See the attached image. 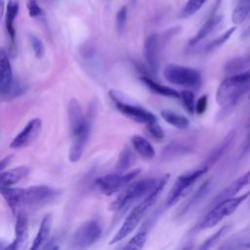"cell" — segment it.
Instances as JSON below:
<instances>
[{
	"instance_id": "obj_19",
	"label": "cell",
	"mask_w": 250,
	"mask_h": 250,
	"mask_svg": "<svg viewBox=\"0 0 250 250\" xmlns=\"http://www.w3.org/2000/svg\"><path fill=\"white\" fill-rule=\"evenodd\" d=\"M235 137V133L234 131H230L224 139L223 141L208 154V156L206 157V159L204 160V162L202 163L203 165H205L206 167H208L209 169L218 162V160L225 154V152L229 149V147L231 146L233 140Z\"/></svg>"
},
{
	"instance_id": "obj_44",
	"label": "cell",
	"mask_w": 250,
	"mask_h": 250,
	"mask_svg": "<svg viewBox=\"0 0 250 250\" xmlns=\"http://www.w3.org/2000/svg\"><path fill=\"white\" fill-rule=\"evenodd\" d=\"M248 32H250V25H249V27H248Z\"/></svg>"
},
{
	"instance_id": "obj_27",
	"label": "cell",
	"mask_w": 250,
	"mask_h": 250,
	"mask_svg": "<svg viewBox=\"0 0 250 250\" xmlns=\"http://www.w3.org/2000/svg\"><path fill=\"white\" fill-rule=\"evenodd\" d=\"M161 117L171 126L178 129H187L189 126V119L176 111L170 109H163L160 111Z\"/></svg>"
},
{
	"instance_id": "obj_5",
	"label": "cell",
	"mask_w": 250,
	"mask_h": 250,
	"mask_svg": "<svg viewBox=\"0 0 250 250\" xmlns=\"http://www.w3.org/2000/svg\"><path fill=\"white\" fill-rule=\"evenodd\" d=\"M163 74L168 82L177 86L197 89L201 85V74L192 67L170 63L164 68Z\"/></svg>"
},
{
	"instance_id": "obj_1",
	"label": "cell",
	"mask_w": 250,
	"mask_h": 250,
	"mask_svg": "<svg viewBox=\"0 0 250 250\" xmlns=\"http://www.w3.org/2000/svg\"><path fill=\"white\" fill-rule=\"evenodd\" d=\"M249 90L250 68L225 78L217 89L216 102L223 110L231 109Z\"/></svg>"
},
{
	"instance_id": "obj_35",
	"label": "cell",
	"mask_w": 250,
	"mask_h": 250,
	"mask_svg": "<svg viewBox=\"0 0 250 250\" xmlns=\"http://www.w3.org/2000/svg\"><path fill=\"white\" fill-rule=\"evenodd\" d=\"M180 100H181L184 107L186 108V110L188 113L192 114L195 112L196 102L194 100V95L191 91H188V90L182 91L180 93Z\"/></svg>"
},
{
	"instance_id": "obj_9",
	"label": "cell",
	"mask_w": 250,
	"mask_h": 250,
	"mask_svg": "<svg viewBox=\"0 0 250 250\" xmlns=\"http://www.w3.org/2000/svg\"><path fill=\"white\" fill-rule=\"evenodd\" d=\"M102 235V229L97 221L89 220L81 224L73 232L71 247L85 249L95 244Z\"/></svg>"
},
{
	"instance_id": "obj_11",
	"label": "cell",
	"mask_w": 250,
	"mask_h": 250,
	"mask_svg": "<svg viewBox=\"0 0 250 250\" xmlns=\"http://www.w3.org/2000/svg\"><path fill=\"white\" fill-rule=\"evenodd\" d=\"M67 118L71 136L91 129V123L84 115L81 105L76 99H70L67 104Z\"/></svg>"
},
{
	"instance_id": "obj_10",
	"label": "cell",
	"mask_w": 250,
	"mask_h": 250,
	"mask_svg": "<svg viewBox=\"0 0 250 250\" xmlns=\"http://www.w3.org/2000/svg\"><path fill=\"white\" fill-rule=\"evenodd\" d=\"M59 190L45 185L30 186L23 188V204L39 206L52 201L59 195Z\"/></svg>"
},
{
	"instance_id": "obj_30",
	"label": "cell",
	"mask_w": 250,
	"mask_h": 250,
	"mask_svg": "<svg viewBox=\"0 0 250 250\" xmlns=\"http://www.w3.org/2000/svg\"><path fill=\"white\" fill-rule=\"evenodd\" d=\"M148 225H144L124 246L126 249H142L147 239Z\"/></svg>"
},
{
	"instance_id": "obj_2",
	"label": "cell",
	"mask_w": 250,
	"mask_h": 250,
	"mask_svg": "<svg viewBox=\"0 0 250 250\" xmlns=\"http://www.w3.org/2000/svg\"><path fill=\"white\" fill-rule=\"evenodd\" d=\"M168 180H169V175H165L163 177V180L160 183V185L154 190H152L149 194H147L145 198H143L141 201H139L138 204L135 207H133V209L129 212V214L125 218V220H124L122 226L120 227L119 230L110 239L108 244L112 245V244H115L117 242H120L121 240H123L126 236H128L136 229V227L139 225L142 218L146 214V210L158 198V196L161 193L163 188L166 186Z\"/></svg>"
},
{
	"instance_id": "obj_31",
	"label": "cell",
	"mask_w": 250,
	"mask_h": 250,
	"mask_svg": "<svg viewBox=\"0 0 250 250\" xmlns=\"http://www.w3.org/2000/svg\"><path fill=\"white\" fill-rule=\"evenodd\" d=\"M134 161H135L134 153L128 146H125L119 154L118 161L116 163V170L118 172H124L132 166Z\"/></svg>"
},
{
	"instance_id": "obj_37",
	"label": "cell",
	"mask_w": 250,
	"mask_h": 250,
	"mask_svg": "<svg viewBox=\"0 0 250 250\" xmlns=\"http://www.w3.org/2000/svg\"><path fill=\"white\" fill-rule=\"evenodd\" d=\"M29 40H30L31 47H32L35 57L37 59H42L45 55V46H44V43L42 42V40L34 34L29 35Z\"/></svg>"
},
{
	"instance_id": "obj_40",
	"label": "cell",
	"mask_w": 250,
	"mask_h": 250,
	"mask_svg": "<svg viewBox=\"0 0 250 250\" xmlns=\"http://www.w3.org/2000/svg\"><path fill=\"white\" fill-rule=\"evenodd\" d=\"M208 104V97L206 95L201 96L197 101L195 104V112L197 114H203L207 108Z\"/></svg>"
},
{
	"instance_id": "obj_20",
	"label": "cell",
	"mask_w": 250,
	"mask_h": 250,
	"mask_svg": "<svg viewBox=\"0 0 250 250\" xmlns=\"http://www.w3.org/2000/svg\"><path fill=\"white\" fill-rule=\"evenodd\" d=\"M211 188H212V181H211V179H209V180L205 181L203 184H201V186L196 189V191H194V193L188 198V200H187L184 203V205L182 206L178 215L179 216L186 215L195 205H197L200 201H202V199L209 193Z\"/></svg>"
},
{
	"instance_id": "obj_42",
	"label": "cell",
	"mask_w": 250,
	"mask_h": 250,
	"mask_svg": "<svg viewBox=\"0 0 250 250\" xmlns=\"http://www.w3.org/2000/svg\"><path fill=\"white\" fill-rule=\"evenodd\" d=\"M12 158H13V155H7L6 157H4L2 159V161H1V171H3L5 169V167L11 162Z\"/></svg>"
},
{
	"instance_id": "obj_25",
	"label": "cell",
	"mask_w": 250,
	"mask_h": 250,
	"mask_svg": "<svg viewBox=\"0 0 250 250\" xmlns=\"http://www.w3.org/2000/svg\"><path fill=\"white\" fill-rule=\"evenodd\" d=\"M140 80L145 84V86L149 89L152 93L163 96V97H169V98H176V99H180V93L177 92L176 90L164 86L156 81H154L153 79L147 77V76H142L140 78Z\"/></svg>"
},
{
	"instance_id": "obj_22",
	"label": "cell",
	"mask_w": 250,
	"mask_h": 250,
	"mask_svg": "<svg viewBox=\"0 0 250 250\" xmlns=\"http://www.w3.org/2000/svg\"><path fill=\"white\" fill-rule=\"evenodd\" d=\"M28 173L29 168L23 165L11 168L8 170H3L1 172V188L13 187L21 179L25 178Z\"/></svg>"
},
{
	"instance_id": "obj_14",
	"label": "cell",
	"mask_w": 250,
	"mask_h": 250,
	"mask_svg": "<svg viewBox=\"0 0 250 250\" xmlns=\"http://www.w3.org/2000/svg\"><path fill=\"white\" fill-rule=\"evenodd\" d=\"M10 59L2 48L0 52V93L2 98H9L15 85Z\"/></svg>"
},
{
	"instance_id": "obj_33",
	"label": "cell",
	"mask_w": 250,
	"mask_h": 250,
	"mask_svg": "<svg viewBox=\"0 0 250 250\" xmlns=\"http://www.w3.org/2000/svg\"><path fill=\"white\" fill-rule=\"evenodd\" d=\"M207 2V0H188L184 8L180 12L179 17L181 19H188L197 13Z\"/></svg>"
},
{
	"instance_id": "obj_23",
	"label": "cell",
	"mask_w": 250,
	"mask_h": 250,
	"mask_svg": "<svg viewBox=\"0 0 250 250\" xmlns=\"http://www.w3.org/2000/svg\"><path fill=\"white\" fill-rule=\"evenodd\" d=\"M1 193L13 213H18L20 206L23 204V188L5 187L1 188Z\"/></svg>"
},
{
	"instance_id": "obj_15",
	"label": "cell",
	"mask_w": 250,
	"mask_h": 250,
	"mask_svg": "<svg viewBox=\"0 0 250 250\" xmlns=\"http://www.w3.org/2000/svg\"><path fill=\"white\" fill-rule=\"evenodd\" d=\"M28 239V218L25 212L20 210L17 213V220L15 225V239L7 246L9 249H21L23 248Z\"/></svg>"
},
{
	"instance_id": "obj_21",
	"label": "cell",
	"mask_w": 250,
	"mask_h": 250,
	"mask_svg": "<svg viewBox=\"0 0 250 250\" xmlns=\"http://www.w3.org/2000/svg\"><path fill=\"white\" fill-rule=\"evenodd\" d=\"M20 11L19 0H8L6 4L5 11V25L7 33L12 42L15 41L16 29H15V21L18 17Z\"/></svg>"
},
{
	"instance_id": "obj_45",
	"label": "cell",
	"mask_w": 250,
	"mask_h": 250,
	"mask_svg": "<svg viewBox=\"0 0 250 250\" xmlns=\"http://www.w3.org/2000/svg\"><path fill=\"white\" fill-rule=\"evenodd\" d=\"M249 127H250V121H249Z\"/></svg>"
},
{
	"instance_id": "obj_12",
	"label": "cell",
	"mask_w": 250,
	"mask_h": 250,
	"mask_svg": "<svg viewBox=\"0 0 250 250\" xmlns=\"http://www.w3.org/2000/svg\"><path fill=\"white\" fill-rule=\"evenodd\" d=\"M42 128V121L35 117L27 122L21 131L12 140L10 146L12 148H22L31 145L39 136Z\"/></svg>"
},
{
	"instance_id": "obj_36",
	"label": "cell",
	"mask_w": 250,
	"mask_h": 250,
	"mask_svg": "<svg viewBox=\"0 0 250 250\" xmlns=\"http://www.w3.org/2000/svg\"><path fill=\"white\" fill-rule=\"evenodd\" d=\"M128 18V10L127 6H122L116 13L115 22H116V30L118 33H122L126 27Z\"/></svg>"
},
{
	"instance_id": "obj_26",
	"label": "cell",
	"mask_w": 250,
	"mask_h": 250,
	"mask_svg": "<svg viewBox=\"0 0 250 250\" xmlns=\"http://www.w3.org/2000/svg\"><path fill=\"white\" fill-rule=\"evenodd\" d=\"M134 149L146 160H150L155 156V150L152 145L144 137L135 135L131 138Z\"/></svg>"
},
{
	"instance_id": "obj_34",
	"label": "cell",
	"mask_w": 250,
	"mask_h": 250,
	"mask_svg": "<svg viewBox=\"0 0 250 250\" xmlns=\"http://www.w3.org/2000/svg\"><path fill=\"white\" fill-rule=\"evenodd\" d=\"M229 226H223L221 229H219L215 233H213L210 237H208L199 247L202 250H206V249H210L212 248L215 244H217L221 238L227 234V232L229 230Z\"/></svg>"
},
{
	"instance_id": "obj_4",
	"label": "cell",
	"mask_w": 250,
	"mask_h": 250,
	"mask_svg": "<svg viewBox=\"0 0 250 250\" xmlns=\"http://www.w3.org/2000/svg\"><path fill=\"white\" fill-rule=\"evenodd\" d=\"M249 195L250 190L241 195H235L216 203L215 205L210 207V210L201 220V222L197 226V229H207L217 226L226 217L233 214L236 209L247 199V197H249Z\"/></svg>"
},
{
	"instance_id": "obj_17",
	"label": "cell",
	"mask_w": 250,
	"mask_h": 250,
	"mask_svg": "<svg viewBox=\"0 0 250 250\" xmlns=\"http://www.w3.org/2000/svg\"><path fill=\"white\" fill-rule=\"evenodd\" d=\"M91 129L85 130L79 134L72 136V143L68 151V159L71 162H77L81 159L83 152L85 150V146L90 137Z\"/></svg>"
},
{
	"instance_id": "obj_16",
	"label": "cell",
	"mask_w": 250,
	"mask_h": 250,
	"mask_svg": "<svg viewBox=\"0 0 250 250\" xmlns=\"http://www.w3.org/2000/svg\"><path fill=\"white\" fill-rule=\"evenodd\" d=\"M247 186H250V170H248L247 172L242 174L240 177H238L233 182H231L229 186H227L223 190H221L213 198L209 207H212L213 205H215L216 203H218L224 199L235 196L242 188H244Z\"/></svg>"
},
{
	"instance_id": "obj_6",
	"label": "cell",
	"mask_w": 250,
	"mask_h": 250,
	"mask_svg": "<svg viewBox=\"0 0 250 250\" xmlns=\"http://www.w3.org/2000/svg\"><path fill=\"white\" fill-rule=\"evenodd\" d=\"M208 170L209 168L202 164L198 168L186 172L185 174L179 176L168 193L165 202L166 207H171L172 205L176 204L183 196L186 195V193L192 187V185Z\"/></svg>"
},
{
	"instance_id": "obj_46",
	"label": "cell",
	"mask_w": 250,
	"mask_h": 250,
	"mask_svg": "<svg viewBox=\"0 0 250 250\" xmlns=\"http://www.w3.org/2000/svg\"><path fill=\"white\" fill-rule=\"evenodd\" d=\"M249 98H250V94H249Z\"/></svg>"
},
{
	"instance_id": "obj_28",
	"label": "cell",
	"mask_w": 250,
	"mask_h": 250,
	"mask_svg": "<svg viewBox=\"0 0 250 250\" xmlns=\"http://www.w3.org/2000/svg\"><path fill=\"white\" fill-rule=\"evenodd\" d=\"M248 68H250V54L232 58L229 60L224 66L225 72L229 74H234Z\"/></svg>"
},
{
	"instance_id": "obj_18",
	"label": "cell",
	"mask_w": 250,
	"mask_h": 250,
	"mask_svg": "<svg viewBox=\"0 0 250 250\" xmlns=\"http://www.w3.org/2000/svg\"><path fill=\"white\" fill-rule=\"evenodd\" d=\"M222 21H223L222 15H217V14L212 15L202 24V26L199 28L197 33L192 38H190V40L188 41V47H193L196 44H198L200 41L205 39L208 35H210L220 25Z\"/></svg>"
},
{
	"instance_id": "obj_39",
	"label": "cell",
	"mask_w": 250,
	"mask_h": 250,
	"mask_svg": "<svg viewBox=\"0 0 250 250\" xmlns=\"http://www.w3.org/2000/svg\"><path fill=\"white\" fill-rule=\"evenodd\" d=\"M26 8H27L28 16L30 18H38L43 15V10L39 6L36 0H27Z\"/></svg>"
},
{
	"instance_id": "obj_13",
	"label": "cell",
	"mask_w": 250,
	"mask_h": 250,
	"mask_svg": "<svg viewBox=\"0 0 250 250\" xmlns=\"http://www.w3.org/2000/svg\"><path fill=\"white\" fill-rule=\"evenodd\" d=\"M160 43V37L156 33L149 34L144 43L145 61L152 73H156L159 69Z\"/></svg>"
},
{
	"instance_id": "obj_32",
	"label": "cell",
	"mask_w": 250,
	"mask_h": 250,
	"mask_svg": "<svg viewBox=\"0 0 250 250\" xmlns=\"http://www.w3.org/2000/svg\"><path fill=\"white\" fill-rule=\"evenodd\" d=\"M234 31H235V26H232V27L229 28L228 30H226L223 34H221L220 36H218L215 39H213L212 41H210L204 47V52L205 53H210V52H213L214 50L220 48L222 45H224L229 39V37L233 34Z\"/></svg>"
},
{
	"instance_id": "obj_24",
	"label": "cell",
	"mask_w": 250,
	"mask_h": 250,
	"mask_svg": "<svg viewBox=\"0 0 250 250\" xmlns=\"http://www.w3.org/2000/svg\"><path fill=\"white\" fill-rule=\"evenodd\" d=\"M52 222H53V218L51 214H46L39 226V229L37 231V234L33 240L31 249L32 250H36L39 249L40 247L43 246L44 243H46V241L48 240L49 234L51 232V229H52Z\"/></svg>"
},
{
	"instance_id": "obj_7",
	"label": "cell",
	"mask_w": 250,
	"mask_h": 250,
	"mask_svg": "<svg viewBox=\"0 0 250 250\" xmlns=\"http://www.w3.org/2000/svg\"><path fill=\"white\" fill-rule=\"evenodd\" d=\"M140 173V169H135L127 173L116 172L112 174H106L98 177L95 180V184L103 193L105 195H111L131 184L139 176Z\"/></svg>"
},
{
	"instance_id": "obj_29",
	"label": "cell",
	"mask_w": 250,
	"mask_h": 250,
	"mask_svg": "<svg viewBox=\"0 0 250 250\" xmlns=\"http://www.w3.org/2000/svg\"><path fill=\"white\" fill-rule=\"evenodd\" d=\"M250 17V0H237L231 14L234 24L243 23Z\"/></svg>"
},
{
	"instance_id": "obj_41",
	"label": "cell",
	"mask_w": 250,
	"mask_h": 250,
	"mask_svg": "<svg viewBox=\"0 0 250 250\" xmlns=\"http://www.w3.org/2000/svg\"><path fill=\"white\" fill-rule=\"evenodd\" d=\"M249 151H250V131H249V133L247 134V136L245 137V139H244V141H243V143H242L239 156L242 158V157H244Z\"/></svg>"
},
{
	"instance_id": "obj_3",
	"label": "cell",
	"mask_w": 250,
	"mask_h": 250,
	"mask_svg": "<svg viewBox=\"0 0 250 250\" xmlns=\"http://www.w3.org/2000/svg\"><path fill=\"white\" fill-rule=\"evenodd\" d=\"M163 177L159 179L150 178L135 182L133 181L131 184L125 187L123 191L111 202L109 207L110 210L115 212H125L134 203L141 201L152 190H154L162 182Z\"/></svg>"
},
{
	"instance_id": "obj_8",
	"label": "cell",
	"mask_w": 250,
	"mask_h": 250,
	"mask_svg": "<svg viewBox=\"0 0 250 250\" xmlns=\"http://www.w3.org/2000/svg\"><path fill=\"white\" fill-rule=\"evenodd\" d=\"M108 95L110 97V99L112 100L116 109L121 112L123 115L129 117L130 119L134 120L137 123H142V124H148L150 122L156 121V117L153 113H151L150 111L136 105V104H132L129 103L124 102L121 97L119 92L114 91V90H110L108 92Z\"/></svg>"
},
{
	"instance_id": "obj_43",
	"label": "cell",
	"mask_w": 250,
	"mask_h": 250,
	"mask_svg": "<svg viewBox=\"0 0 250 250\" xmlns=\"http://www.w3.org/2000/svg\"><path fill=\"white\" fill-rule=\"evenodd\" d=\"M222 1H223V0H217V1H216V5H215V10H216V9H217V8H218V7L220 6V5H221Z\"/></svg>"
},
{
	"instance_id": "obj_38",
	"label": "cell",
	"mask_w": 250,
	"mask_h": 250,
	"mask_svg": "<svg viewBox=\"0 0 250 250\" xmlns=\"http://www.w3.org/2000/svg\"><path fill=\"white\" fill-rule=\"evenodd\" d=\"M146 128H147L148 133L152 136V138H154L157 141L163 140L164 132H163L162 128L160 127V125L157 123V121H153V122L146 124Z\"/></svg>"
}]
</instances>
